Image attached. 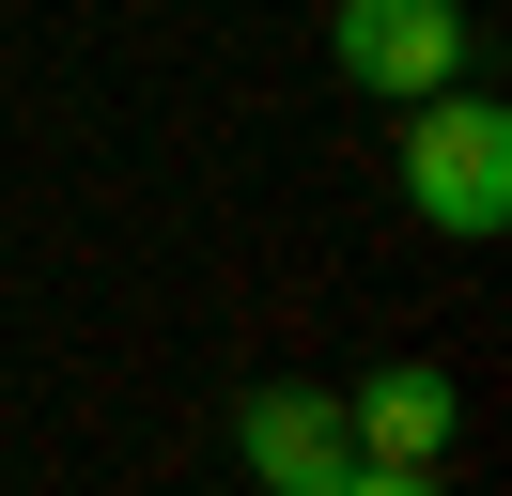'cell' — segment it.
Instances as JSON below:
<instances>
[{
    "mask_svg": "<svg viewBox=\"0 0 512 496\" xmlns=\"http://www.w3.org/2000/svg\"><path fill=\"white\" fill-rule=\"evenodd\" d=\"M388 171H404V217H419V233H466V248L512 233V109H497V93H466V78L419 93Z\"/></svg>",
    "mask_w": 512,
    "mask_h": 496,
    "instance_id": "1",
    "label": "cell"
},
{
    "mask_svg": "<svg viewBox=\"0 0 512 496\" xmlns=\"http://www.w3.org/2000/svg\"><path fill=\"white\" fill-rule=\"evenodd\" d=\"M326 62L357 93H388V109H419V93L466 78V0H342L326 16Z\"/></svg>",
    "mask_w": 512,
    "mask_h": 496,
    "instance_id": "2",
    "label": "cell"
},
{
    "mask_svg": "<svg viewBox=\"0 0 512 496\" xmlns=\"http://www.w3.org/2000/svg\"><path fill=\"white\" fill-rule=\"evenodd\" d=\"M342 434H357V465H435L450 434H466V388H450L435 357H388V372L342 388Z\"/></svg>",
    "mask_w": 512,
    "mask_h": 496,
    "instance_id": "3",
    "label": "cell"
},
{
    "mask_svg": "<svg viewBox=\"0 0 512 496\" xmlns=\"http://www.w3.org/2000/svg\"><path fill=\"white\" fill-rule=\"evenodd\" d=\"M233 450H249V481H264V496H311V481H342V465H357V434H342V388H249Z\"/></svg>",
    "mask_w": 512,
    "mask_h": 496,
    "instance_id": "4",
    "label": "cell"
},
{
    "mask_svg": "<svg viewBox=\"0 0 512 496\" xmlns=\"http://www.w3.org/2000/svg\"><path fill=\"white\" fill-rule=\"evenodd\" d=\"M311 496H450L435 465H342V481H311Z\"/></svg>",
    "mask_w": 512,
    "mask_h": 496,
    "instance_id": "5",
    "label": "cell"
}]
</instances>
